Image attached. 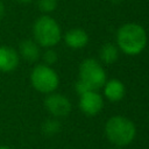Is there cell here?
Masks as SVG:
<instances>
[{
  "mask_svg": "<svg viewBox=\"0 0 149 149\" xmlns=\"http://www.w3.org/2000/svg\"><path fill=\"white\" fill-rule=\"evenodd\" d=\"M20 63L19 52L9 45H0V72L9 73L16 70Z\"/></svg>",
  "mask_w": 149,
  "mask_h": 149,
  "instance_id": "obj_8",
  "label": "cell"
},
{
  "mask_svg": "<svg viewBox=\"0 0 149 149\" xmlns=\"http://www.w3.org/2000/svg\"><path fill=\"white\" fill-rule=\"evenodd\" d=\"M33 36L40 47L52 48L61 41L62 30L55 19L44 14L35 20L33 24Z\"/></svg>",
  "mask_w": 149,
  "mask_h": 149,
  "instance_id": "obj_2",
  "label": "cell"
},
{
  "mask_svg": "<svg viewBox=\"0 0 149 149\" xmlns=\"http://www.w3.org/2000/svg\"><path fill=\"white\" fill-rule=\"evenodd\" d=\"M125 93H126L125 85L119 79H111L106 81L104 85V94L109 101L113 102L120 101L125 97Z\"/></svg>",
  "mask_w": 149,
  "mask_h": 149,
  "instance_id": "obj_11",
  "label": "cell"
},
{
  "mask_svg": "<svg viewBox=\"0 0 149 149\" xmlns=\"http://www.w3.org/2000/svg\"><path fill=\"white\" fill-rule=\"evenodd\" d=\"M30 84L37 92L49 94L55 92L58 87L59 77L51 66L37 64L30 72Z\"/></svg>",
  "mask_w": 149,
  "mask_h": 149,
  "instance_id": "obj_4",
  "label": "cell"
},
{
  "mask_svg": "<svg viewBox=\"0 0 149 149\" xmlns=\"http://www.w3.org/2000/svg\"><path fill=\"white\" fill-rule=\"evenodd\" d=\"M99 56L105 64H113L119 57V48L113 43H105L100 48Z\"/></svg>",
  "mask_w": 149,
  "mask_h": 149,
  "instance_id": "obj_12",
  "label": "cell"
},
{
  "mask_svg": "<svg viewBox=\"0 0 149 149\" xmlns=\"http://www.w3.org/2000/svg\"><path fill=\"white\" fill-rule=\"evenodd\" d=\"M19 56L22 57L24 61L34 63L41 57V49L40 45L35 42V40H23L19 44Z\"/></svg>",
  "mask_w": 149,
  "mask_h": 149,
  "instance_id": "obj_9",
  "label": "cell"
},
{
  "mask_svg": "<svg viewBox=\"0 0 149 149\" xmlns=\"http://www.w3.org/2000/svg\"><path fill=\"white\" fill-rule=\"evenodd\" d=\"M17 2H20V3H30L33 0H16Z\"/></svg>",
  "mask_w": 149,
  "mask_h": 149,
  "instance_id": "obj_17",
  "label": "cell"
},
{
  "mask_svg": "<svg viewBox=\"0 0 149 149\" xmlns=\"http://www.w3.org/2000/svg\"><path fill=\"white\" fill-rule=\"evenodd\" d=\"M79 80H81L90 90L97 91L105 85L106 72L98 61L86 58L79 66Z\"/></svg>",
  "mask_w": 149,
  "mask_h": 149,
  "instance_id": "obj_5",
  "label": "cell"
},
{
  "mask_svg": "<svg viewBox=\"0 0 149 149\" xmlns=\"http://www.w3.org/2000/svg\"><path fill=\"white\" fill-rule=\"evenodd\" d=\"M42 133L47 136H52L61 130V123L57 119H48L42 123Z\"/></svg>",
  "mask_w": 149,
  "mask_h": 149,
  "instance_id": "obj_13",
  "label": "cell"
},
{
  "mask_svg": "<svg viewBox=\"0 0 149 149\" xmlns=\"http://www.w3.org/2000/svg\"><path fill=\"white\" fill-rule=\"evenodd\" d=\"M0 149H12L10 147H8V146H5V144H1L0 146Z\"/></svg>",
  "mask_w": 149,
  "mask_h": 149,
  "instance_id": "obj_18",
  "label": "cell"
},
{
  "mask_svg": "<svg viewBox=\"0 0 149 149\" xmlns=\"http://www.w3.org/2000/svg\"><path fill=\"white\" fill-rule=\"evenodd\" d=\"M105 133L107 139L113 144L125 147L134 140L136 128L133 121H130L128 118L115 115L107 120L105 126Z\"/></svg>",
  "mask_w": 149,
  "mask_h": 149,
  "instance_id": "obj_3",
  "label": "cell"
},
{
  "mask_svg": "<svg viewBox=\"0 0 149 149\" xmlns=\"http://www.w3.org/2000/svg\"><path fill=\"white\" fill-rule=\"evenodd\" d=\"M113 1H116V2H120V1H122V0H113Z\"/></svg>",
  "mask_w": 149,
  "mask_h": 149,
  "instance_id": "obj_19",
  "label": "cell"
},
{
  "mask_svg": "<svg viewBox=\"0 0 149 149\" xmlns=\"http://www.w3.org/2000/svg\"><path fill=\"white\" fill-rule=\"evenodd\" d=\"M42 58H43V62H44L43 64L51 66L58 61V55L52 48H47V50L42 55Z\"/></svg>",
  "mask_w": 149,
  "mask_h": 149,
  "instance_id": "obj_15",
  "label": "cell"
},
{
  "mask_svg": "<svg viewBox=\"0 0 149 149\" xmlns=\"http://www.w3.org/2000/svg\"><path fill=\"white\" fill-rule=\"evenodd\" d=\"M66 45L71 49H81L88 42V35L85 30L80 28H73L66 31L64 36Z\"/></svg>",
  "mask_w": 149,
  "mask_h": 149,
  "instance_id": "obj_10",
  "label": "cell"
},
{
  "mask_svg": "<svg viewBox=\"0 0 149 149\" xmlns=\"http://www.w3.org/2000/svg\"><path fill=\"white\" fill-rule=\"evenodd\" d=\"M104 107L102 97L97 91H88L83 93L79 99V108L80 111L90 116L97 115Z\"/></svg>",
  "mask_w": 149,
  "mask_h": 149,
  "instance_id": "obj_7",
  "label": "cell"
},
{
  "mask_svg": "<svg viewBox=\"0 0 149 149\" xmlns=\"http://www.w3.org/2000/svg\"><path fill=\"white\" fill-rule=\"evenodd\" d=\"M5 13H6V8H5V5L3 2L0 0V20L5 16Z\"/></svg>",
  "mask_w": 149,
  "mask_h": 149,
  "instance_id": "obj_16",
  "label": "cell"
},
{
  "mask_svg": "<svg viewBox=\"0 0 149 149\" xmlns=\"http://www.w3.org/2000/svg\"><path fill=\"white\" fill-rule=\"evenodd\" d=\"M45 109L55 118H63L71 112L70 100L61 93H49L44 99Z\"/></svg>",
  "mask_w": 149,
  "mask_h": 149,
  "instance_id": "obj_6",
  "label": "cell"
},
{
  "mask_svg": "<svg viewBox=\"0 0 149 149\" xmlns=\"http://www.w3.org/2000/svg\"><path fill=\"white\" fill-rule=\"evenodd\" d=\"M57 5H58L57 0H37V7L44 14H49L54 12L57 8Z\"/></svg>",
  "mask_w": 149,
  "mask_h": 149,
  "instance_id": "obj_14",
  "label": "cell"
},
{
  "mask_svg": "<svg viewBox=\"0 0 149 149\" xmlns=\"http://www.w3.org/2000/svg\"><path fill=\"white\" fill-rule=\"evenodd\" d=\"M116 43L122 52L130 56L139 55L147 45V33L137 23H126L116 33Z\"/></svg>",
  "mask_w": 149,
  "mask_h": 149,
  "instance_id": "obj_1",
  "label": "cell"
}]
</instances>
